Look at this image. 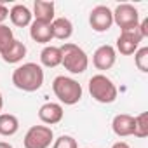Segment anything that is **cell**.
<instances>
[{"instance_id": "1", "label": "cell", "mask_w": 148, "mask_h": 148, "mask_svg": "<svg viewBox=\"0 0 148 148\" xmlns=\"http://www.w3.org/2000/svg\"><path fill=\"white\" fill-rule=\"evenodd\" d=\"M12 84L19 91L35 92L44 86V70L37 63H23L12 71Z\"/></svg>"}, {"instance_id": "2", "label": "cell", "mask_w": 148, "mask_h": 148, "mask_svg": "<svg viewBox=\"0 0 148 148\" xmlns=\"http://www.w3.org/2000/svg\"><path fill=\"white\" fill-rule=\"evenodd\" d=\"M61 64L64 66V70H68L73 75H80L84 73L89 66V56L86 54V51L82 47H79L77 44L71 42H64L61 47Z\"/></svg>"}, {"instance_id": "3", "label": "cell", "mask_w": 148, "mask_h": 148, "mask_svg": "<svg viewBox=\"0 0 148 148\" xmlns=\"http://www.w3.org/2000/svg\"><path fill=\"white\" fill-rule=\"evenodd\" d=\"M52 92L54 96L59 99V105H77L82 99V86L71 77H64V75H58L52 80Z\"/></svg>"}, {"instance_id": "4", "label": "cell", "mask_w": 148, "mask_h": 148, "mask_svg": "<svg viewBox=\"0 0 148 148\" xmlns=\"http://www.w3.org/2000/svg\"><path fill=\"white\" fill-rule=\"evenodd\" d=\"M89 94L92 96L94 101L110 105L117 99L119 91H117V86L112 82V79H108L103 73H96L89 79Z\"/></svg>"}, {"instance_id": "5", "label": "cell", "mask_w": 148, "mask_h": 148, "mask_svg": "<svg viewBox=\"0 0 148 148\" xmlns=\"http://www.w3.org/2000/svg\"><path fill=\"white\" fill-rule=\"evenodd\" d=\"M52 143L54 132L49 125H32L23 138L25 148H49Z\"/></svg>"}, {"instance_id": "6", "label": "cell", "mask_w": 148, "mask_h": 148, "mask_svg": "<svg viewBox=\"0 0 148 148\" xmlns=\"http://www.w3.org/2000/svg\"><path fill=\"white\" fill-rule=\"evenodd\" d=\"M113 12V23L120 28V32L134 30L139 25V12L131 4H119Z\"/></svg>"}, {"instance_id": "7", "label": "cell", "mask_w": 148, "mask_h": 148, "mask_svg": "<svg viewBox=\"0 0 148 148\" xmlns=\"http://www.w3.org/2000/svg\"><path fill=\"white\" fill-rule=\"evenodd\" d=\"M89 25L94 32L105 33L113 26V12L106 5H96L89 14Z\"/></svg>"}, {"instance_id": "8", "label": "cell", "mask_w": 148, "mask_h": 148, "mask_svg": "<svg viewBox=\"0 0 148 148\" xmlns=\"http://www.w3.org/2000/svg\"><path fill=\"white\" fill-rule=\"evenodd\" d=\"M141 40H143V38H141L138 28L120 32V35L117 37L115 51H119L122 56H132V54L139 49V42H141Z\"/></svg>"}, {"instance_id": "9", "label": "cell", "mask_w": 148, "mask_h": 148, "mask_svg": "<svg viewBox=\"0 0 148 148\" xmlns=\"http://www.w3.org/2000/svg\"><path fill=\"white\" fill-rule=\"evenodd\" d=\"M115 61H117V51L113 45H108V44L99 45L92 54V64L101 71L110 70L115 64Z\"/></svg>"}, {"instance_id": "10", "label": "cell", "mask_w": 148, "mask_h": 148, "mask_svg": "<svg viewBox=\"0 0 148 148\" xmlns=\"http://www.w3.org/2000/svg\"><path fill=\"white\" fill-rule=\"evenodd\" d=\"M64 117V110H63V105L59 103H44L40 108H38V119L42 124L45 125H54V124H59Z\"/></svg>"}, {"instance_id": "11", "label": "cell", "mask_w": 148, "mask_h": 148, "mask_svg": "<svg viewBox=\"0 0 148 148\" xmlns=\"http://www.w3.org/2000/svg\"><path fill=\"white\" fill-rule=\"evenodd\" d=\"M32 14H33V21L51 25L56 18L54 16L56 14V5H54V2H49V0H35Z\"/></svg>"}, {"instance_id": "12", "label": "cell", "mask_w": 148, "mask_h": 148, "mask_svg": "<svg viewBox=\"0 0 148 148\" xmlns=\"http://www.w3.org/2000/svg\"><path fill=\"white\" fill-rule=\"evenodd\" d=\"M132 129H134V117H132V115L119 113V115L113 117V120H112V131H113L119 138L132 136Z\"/></svg>"}, {"instance_id": "13", "label": "cell", "mask_w": 148, "mask_h": 148, "mask_svg": "<svg viewBox=\"0 0 148 148\" xmlns=\"http://www.w3.org/2000/svg\"><path fill=\"white\" fill-rule=\"evenodd\" d=\"M9 18H11V23L14 26H19V28H25V26H30L33 23V14L32 11L23 5V4H16L11 7L9 11Z\"/></svg>"}, {"instance_id": "14", "label": "cell", "mask_w": 148, "mask_h": 148, "mask_svg": "<svg viewBox=\"0 0 148 148\" xmlns=\"http://www.w3.org/2000/svg\"><path fill=\"white\" fill-rule=\"evenodd\" d=\"M2 56V59L5 61V63H9V64H16V63H19V61H23V58L26 56V45L21 42V40H18V38H14L12 42H11V45L0 54Z\"/></svg>"}, {"instance_id": "15", "label": "cell", "mask_w": 148, "mask_h": 148, "mask_svg": "<svg viewBox=\"0 0 148 148\" xmlns=\"http://www.w3.org/2000/svg\"><path fill=\"white\" fill-rule=\"evenodd\" d=\"M51 32H52V38L68 40L73 35V23L68 18H54V21L51 23Z\"/></svg>"}, {"instance_id": "16", "label": "cell", "mask_w": 148, "mask_h": 148, "mask_svg": "<svg viewBox=\"0 0 148 148\" xmlns=\"http://www.w3.org/2000/svg\"><path fill=\"white\" fill-rule=\"evenodd\" d=\"M30 37H32L37 44H49V42L52 40L51 25H44V23L33 21V23L30 25Z\"/></svg>"}, {"instance_id": "17", "label": "cell", "mask_w": 148, "mask_h": 148, "mask_svg": "<svg viewBox=\"0 0 148 148\" xmlns=\"http://www.w3.org/2000/svg\"><path fill=\"white\" fill-rule=\"evenodd\" d=\"M40 63L45 68H56L61 64V51L56 45H45L40 52Z\"/></svg>"}, {"instance_id": "18", "label": "cell", "mask_w": 148, "mask_h": 148, "mask_svg": "<svg viewBox=\"0 0 148 148\" xmlns=\"http://www.w3.org/2000/svg\"><path fill=\"white\" fill-rule=\"evenodd\" d=\"M19 131V120L12 113H0V136H14Z\"/></svg>"}, {"instance_id": "19", "label": "cell", "mask_w": 148, "mask_h": 148, "mask_svg": "<svg viewBox=\"0 0 148 148\" xmlns=\"http://www.w3.org/2000/svg\"><path fill=\"white\" fill-rule=\"evenodd\" d=\"M132 136L143 139L148 136V113L143 112L139 115L134 117V129H132Z\"/></svg>"}, {"instance_id": "20", "label": "cell", "mask_w": 148, "mask_h": 148, "mask_svg": "<svg viewBox=\"0 0 148 148\" xmlns=\"http://www.w3.org/2000/svg\"><path fill=\"white\" fill-rule=\"evenodd\" d=\"M134 64L139 71H148V47H139L134 52Z\"/></svg>"}, {"instance_id": "21", "label": "cell", "mask_w": 148, "mask_h": 148, "mask_svg": "<svg viewBox=\"0 0 148 148\" xmlns=\"http://www.w3.org/2000/svg\"><path fill=\"white\" fill-rule=\"evenodd\" d=\"M12 40H14L12 28H9L5 23H4V25H0V54H2V52L11 45Z\"/></svg>"}, {"instance_id": "22", "label": "cell", "mask_w": 148, "mask_h": 148, "mask_svg": "<svg viewBox=\"0 0 148 148\" xmlns=\"http://www.w3.org/2000/svg\"><path fill=\"white\" fill-rule=\"evenodd\" d=\"M52 148H79V145H77V139L73 138V136L63 134V136H59L58 139H54Z\"/></svg>"}, {"instance_id": "23", "label": "cell", "mask_w": 148, "mask_h": 148, "mask_svg": "<svg viewBox=\"0 0 148 148\" xmlns=\"http://www.w3.org/2000/svg\"><path fill=\"white\" fill-rule=\"evenodd\" d=\"M138 32H139L141 38H146V37H148V18H145L143 21H139V25H138Z\"/></svg>"}, {"instance_id": "24", "label": "cell", "mask_w": 148, "mask_h": 148, "mask_svg": "<svg viewBox=\"0 0 148 148\" xmlns=\"http://www.w3.org/2000/svg\"><path fill=\"white\" fill-rule=\"evenodd\" d=\"M9 18V9H7V5H4V4H0V25H4V21Z\"/></svg>"}, {"instance_id": "25", "label": "cell", "mask_w": 148, "mask_h": 148, "mask_svg": "<svg viewBox=\"0 0 148 148\" xmlns=\"http://www.w3.org/2000/svg\"><path fill=\"white\" fill-rule=\"evenodd\" d=\"M112 148H131L125 141H117V143H113L112 145Z\"/></svg>"}, {"instance_id": "26", "label": "cell", "mask_w": 148, "mask_h": 148, "mask_svg": "<svg viewBox=\"0 0 148 148\" xmlns=\"http://www.w3.org/2000/svg\"><path fill=\"white\" fill-rule=\"evenodd\" d=\"M0 148H14L11 143H7V141H0Z\"/></svg>"}, {"instance_id": "27", "label": "cell", "mask_w": 148, "mask_h": 148, "mask_svg": "<svg viewBox=\"0 0 148 148\" xmlns=\"http://www.w3.org/2000/svg\"><path fill=\"white\" fill-rule=\"evenodd\" d=\"M2 108H4V96L0 92V112H2Z\"/></svg>"}]
</instances>
